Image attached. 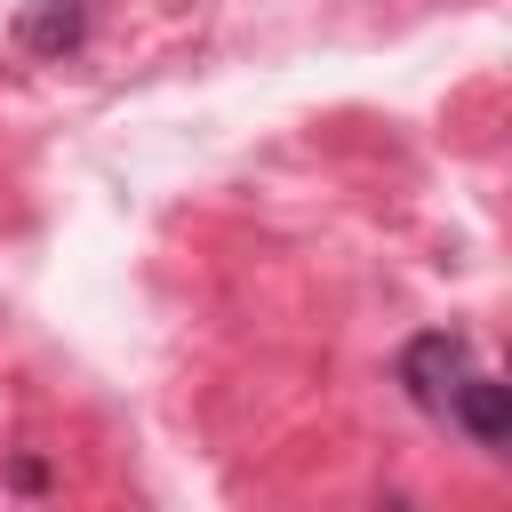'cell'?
<instances>
[{
    "mask_svg": "<svg viewBox=\"0 0 512 512\" xmlns=\"http://www.w3.org/2000/svg\"><path fill=\"white\" fill-rule=\"evenodd\" d=\"M464 368H472V344L456 336V328H424V336H408L400 344V392L424 408V416H448V392L464 384Z\"/></svg>",
    "mask_w": 512,
    "mask_h": 512,
    "instance_id": "cell-1",
    "label": "cell"
},
{
    "mask_svg": "<svg viewBox=\"0 0 512 512\" xmlns=\"http://www.w3.org/2000/svg\"><path fill=\"white\" fill-rule=\"evenodd\" d=\"M440 424H456L480 456H504V440H512V384L488 376V368H464V384L448 392V416Z\"/></svg>",
    "mask_w": 512,
    "mask_h": 512,
    "instance_id": "cell-2",
    "label": "cell"
},
{
    "mask_svg": "<svg viewBox=\"0 0 512 512\" xmlns=\"http://www.w3.org/2000/svg\"><path fill=\"white\" fill-rule=\"evenodd\" d=\"M88 0H32L24 16H16V48L24 56H40V64H64V56H80L88 48Z\"/></svg>",
    "mask_w": 512,
    "mask_h": 512,
    "instance_id": "cell-3",
    "label": "cell"
},
{
    "mask_svg": "<svg viewBox=\"0 0 512 512\" xmlns=\"http://www.w3.org/2000/svg\"><path fill=\"white\" fill-rule=\"evenodd\" d=\"M8 480H16L24 496H40V488H48V464H40V456H16V472H8Z\"/></svg>",
    "mask_w": 512,
    "mask_h": 512,
    "instance_id": "cell-4",
    "label": "cell"
}]
</instances>
